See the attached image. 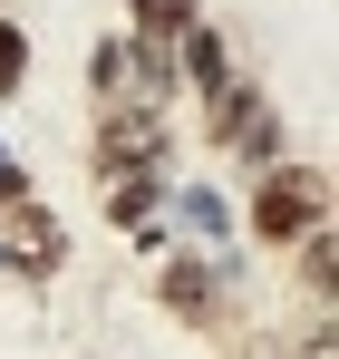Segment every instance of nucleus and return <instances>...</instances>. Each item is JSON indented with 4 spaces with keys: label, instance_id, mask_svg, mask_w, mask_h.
I'll use <instances>...</instances> for the list:
<instances>
[{
    "label": "nucleus",
    "instance_id": "1",
    "mask_svg": "<svg viewBox=\"0 0 339 359\" xmlns=\"http://www.w3.org/2000/svg\"><path fill=\"white\" fill-rule=\"evenodd\" d=\"M310 224H330V165H310V156L262 165V175H252V194H242V233L262 243V252H291Z\"/></svg>",
    "mask_w": 339,
    "mask_h": 359
},
{
    "label": "nucleus",
    "instance_id": "2",
    "mask_svg": "<svg viewBox=\"0 0 339 359\" xmlns=\"http://www.w3.org/2000/svg\"><path fill=\"white\" fill-rule=\"evenodd\" d=\"M88 97L97 107H174V49L155 39H136V29H107L97 49H88Z\"/></svg>",
    "mask_w": 339,
    "mask_h": 359
},
{
    "label": "nucleus",
    "instance_id": "3",
    "mask_svg": "<svg viewBox=\"0 0 339 359\" xmlns=\"http://www.w3.org/2000/svg\"><path fill=\"white\" fill-rule=\"evenodd\" d=\"M204 136H214L223 156H242L252 175H262V165H282V156H291V146H282V107H272V88H262L252 68H233L223 88L204 97Z\"/></svg>",
    "mask_w": 339,
    "mask_h": 359
},
{
    "label": "nucleus",
    "instance_id": "4",
    "mask_svg": "<svg viewBox=\"0 0 339 359\" xmlns=\"http://www.w3.org/2000/svg\"><path fill=\"white\" fill-rule=\"evenodd\" d=\"M174 126L155 107H97V136H88V165L97 175H165Z\"/></svg>",
    "mask_w": 339,
    "mask_h": 359
},
{
    "label": "nucleus",
    "instance_id": "5",
    "mask_svg": "<svg viewBox=\"0 0 339 359\" xmlns=\"http://www.w3.org/2000/svg\"><path fill=\"white\" fill-rule=\"evenodd\" d=\"M155 301H165L184 330H214V340L233 330V292H223V272H214L204 252H174L165 272H155Z\"/></svg>",
    "mask_w": 339,
    "mask_h": 359
},
{
    "label": "nucleus",
    "instance_id": "6",
    "mask_svg": "<svg viewBox=\"0 0 339 359\" xmlns=\"http://www.w3.org/2000/svg\"><path fill=\"white\" fill-rule=\"evenodd\" d=\"M97 204H107L116 233H146L155 204H165V175H97Z\"/></svg>",
    "mask_w": 339,
    "mask_h": 359
},
{
    "label": "nucleus",
    "instance_id": "7",
    "mask_svg": "<svg viewBox=\"0 0 339 359\" xmlns=\"http://www.w3.org/2000/svg\"><path fill=\"white\" fill-rule=\"evenodd\" d=\"M291 262H300V292H310V311H330V292H339V224H310V233L291 243Z\"/></svg>",
    "mask_w": 339,
    "mask_h": 359
},
{
    "label": "nucleus",
    "instance_id": "8",
    "mask_svg": "<svg viewBox=\"0 0 339 359\" xmlns=\"http://www.w3.org/2000/svg\"><path fill=\"white\" fill-rule=\"evenodd\" d=\"M194 20H204L194 0H126V29H136V39H155V49H174Z\"/></svg>",
    "mask_w": 339,
    "mask_h": 359
},
{
    "label": "nucleus",
    "instance_id": "9",
    "mask_svg": "<svg viewBox=\"0 0 339 359\" xmlns=\"http://www.w3.org/2000/svg\"><path fill=\"white\" fill-rule=\"evenodd\" d=\"M20 88H29V39L0 20V97H20Z\"/></svg>",
    "mask_w": 339,
    "mask_h": 359
},
{
    "label": "nucleus",
    "instance_id": "10",
    "mask_svg": "<svg viewBox=\"0 0 339 359\" xmlns=\"http://www.w3.org/2000/svg\"><path fill=\"white\" fill-rule=\"evenodd\" d=\"M0 262H10V252H0Z\"/></svg>",
    "mask_w": 339,
    "mask_h": 359
}]
</instances>
